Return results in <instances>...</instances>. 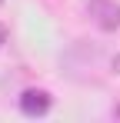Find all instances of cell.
<instances>
[{
    "mask_svg": "<svg viewBox=\"0 0 120 123\" xmlns=\"http://www.w3.org/2000/svg\"><path fill=\"white\" fill-rule=\"evenodd\" d=\"M87 13H90V20L97 23L103 33L120 30V7L113 0H87Z\"/></svg>",
    "mask_w": 120,
    "mask_h": 123,
    "instance_id": "obj_1",
    "label": "cell"
},
{
    "mask_svg": "<svg viewBox=\"0 0 120 123\" xmlns=\"http://www.w3.org/2000/svg\"><path fill=\"white\" fill-rule=\"evenodd\" d=\"M17 103H20V113H23V117H43V113H50V106H53V97H50L47 90L27 86V90L17 97Z\"/></svg>",
    "mask_w": 120,
    "mask_h": 123,
    "instance_id": "obj_2",
    "label": "cell"
},
{
    "mask_svg": "<svg viewBox=\"0 0 120 123\" xmlns=\"http://www.w3.org/2000/svg\"><path fill=\"white\" fill-rule=\"evenodd\" d=\"M3 43H7V27L0 23V50H3Z\"/></svg>",
    "mask_w": 120,
    "mask_h": 123,
    "instance_id": "obj_3",
    "label": "cell"
},
{
    "mask_svg": "<svg viewBox=\"0 0 120 123\" xmlns=\"http://www.w3.org/2000/svg\"><path fill=\"white\" fill-rule=\"evenodd\" d=\"M113 70H117V73H120V53H117V57H113Z\"/></svg>",
    "mask_w": 120,
    "mask_h": 123,
    "instance_id": "obj_4",
    "label": "cell"
},
{
    "mask_svg": "<svg viewBox=\"0 0 120 123\" xmlns=\"http://www.w3.org/2000/svg\"><path fill=\"white\" fill-rule=\"evenodd\" d=\"M0 7H3V0H0Z\"/></svg>",
    "mask_w": 120,
    "mask_h": 123,
    "instance_id": "obj_5",
    "label": "cell"
}]
</instances>
